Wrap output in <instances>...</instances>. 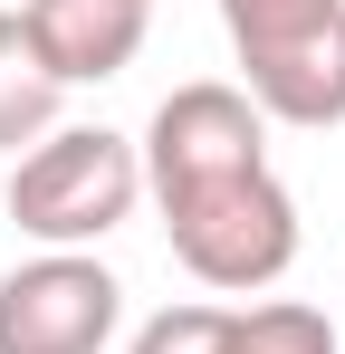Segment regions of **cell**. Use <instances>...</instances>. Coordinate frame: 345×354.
I'll return each mask as SVG.
<instances>
[{"instance_id": "cell-5", "label": "cell", "mask_w": 345, "mask_h": 354, "mask_svg": "<svg viewBox=\"0 0 345 354\" xmlns=\"http://www.w3.org/2000/svg\"><path fill=\"white\" fill-rule=\"evenodd\" d=\"M125 288L96 249H39L0 278V354H106Z\"/></svg>"}, {"instance_id": "cell-7", "label": "cell", "mask_w": 345, "mask_h": 354, "mask_svg": "<svg viewBox=\"0 0 345 354\" xmlns=\"http://www.w3.org/2000/svg\"><path fill=\"white\" fill-rule=\"evenodd\" d=\"M57 86L48 58L29 48V29H19V10H0V153H29V144H48L57 134Z\"/></svg>"}, {"instance_id": "cell-8", "label": "cell", "mask_w": 345, "mask_h": 354, "mask_svg": "<svg viewBox=\"0 0 345 354\" xmlns=\"http://www.w3.org/2000/svg\"><path fill=\"white\" fill-rule=\"evenodd\" d=\"M230 354H336V326L297 297H259V306H230Z\"/></svg>"}, {"instance_id": "cell-4", "label": "cell", "mask_w": 345, "mask_h": 354, "mask_svg": "<svg viewBox=\"0 0 345 354\" xmlns=\"http://www.w3.org/2000/svg\"><path fill=\"white\" fill-rule=\"evenodd\" d=\"M269 163V115L249 106V86L230 77H192L172 86L154 124H144V192L154 201H182L202 182H230V173H259Z\"/></svg>"}, {"instance_id": "cell-9", "label": "cell", "mask_w": 345, "mask_h": 354, "mask_svg": "<svg viewBox=\"0 0 345 354\" xmlns=\"http://www.w3.org/2000/svg\"><path fill=\"white\" fill-rule=\"evenodd\" d=\"M125 354H230V306H202V297L192 306H154Z\"/></svg>"}, {"instance_id": "cell-2", "label": "cell", "mask_w": 345, "mask_h": 354, "mask_svg": "<svg viewBox=\"0 0 345 354\" xmlns=\"http://www.w3.org/2000/svg\"><path fill=\"white\" fill-rule=\"evenodd\" d=\"M240 86L269 124H345V0H221Z\"/></svg>"}, {"instance_id": "cell-3", "label": "cell", "mask_w": 345, "mask_h": 354, "mask_svg": "<svg viewBox=\"0 0 345 354\" xmlns=\"http://www.w3.org/2000/svg\"><path fill=\"white\" fill-rule=\"evenodd\" d=\"M163 239H172V259L202 288L259 297V288H278L288 268H297V201L259 163V173H230V182H202V192L163 201Z\"/></svg>"}, {"instance_id": "cell-1", "label": "cell", "mask_w": 345, "mask_h": 354, "mask_svg": "<svg viewBox=\"0 0 345 354\" xmlns=\"http://www.w3.org/2000/svg\"><path fill=\"white\" fill-rule=\"evenodd\" d=\"M144 201V144L115 124H57L10 163V221L39 249H96Z\"/></svg>"}, {"instance_id": "cell-6", "label": "cell", "mask_w": 345, "mask_h": 354, "mask_svg": "<svg viewBox=\"0 0 345 354\" xmlns=\"http://www.w3.org/2000/svg\"><path fill=\"white\" fill-rule=\"evenodd\" d=\"M19 29L48 58L57 86H106L134 67L144 29H154V0H19Z\"/></svg>"}]
</instances>
